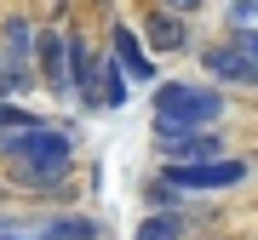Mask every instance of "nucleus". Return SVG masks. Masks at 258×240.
Returning <instances> with one entry per match:
<instances>
[{
    "label": "nucleus",
    "instance_id": "4",
    "mask_svg": "<svg viewBox=\"0 0 258 240\" xmlns=\"http://www.w3.org/2000/svg\"><path fill=\"white\" fill-rule=\"evenodd\" d=\"M161 177L172 189H184V194H207V189H235V183H247V160H230V155H218V160H189V166H161Z\"/></svg>",
    "mask_w": 258,
    "mask_h": 240
},
{
    "label": "nucleus",
    "instance_id": "10",
    "mask_svg": "<svg viewBox=\"0 0 258 240\" xmlns=\"http://www.w3.org/2000/svg\"><path fill=\"white\" fill-rule=\"evenodd\" d=\"M126 103V69H120L115 52L98 57V109H120Z\"/></svg>",
    "mask_w": 258,
    "mask_h": 240
},
{
    "label": "nucleus",
    "instance_id": "2",
    "mask_svg": "<svg viewBox=\"0 0 258 240\" xmlns=\"http://www.w3.org/2000/svg\"><path fill=\"white\" fill-rule=\"evenodd\" d=\"M149 109H155V138H184L224 120V92L218 80H161Z\"/></svg>",
    "mask_w": 258,
    "mask_h": 240
},
{
    "label": "nucleus",
    "instance_id": "8",
    "mask_svg": "<svg viewBox=\"0 0 258 240\" xmlns=\"http://www.w3.org/2000/svg\"><path fill=\"white\" fill-rule=\"evenodd\" d=\"M155 155L166 160V166H189V160H218L224 155V143H218V132H184V138H155Z\"/></svg>",
    "mask_w": 258,
    "mask_h": 240
},
{
    "label": "nucleus",
    "instance_id": "9",
    "mask_svg": "<svg viewBox=\"0 0 258 240\" xmlns=\"http://www.w3.org/2000/svg\"><path fill=\"white\" fill-rule=\"evenodd\" d=\"M109 46H115L120 69H126L132 80H155V57H149V46H144V35H138V29L115 23V29H109Z\"/></svg>",
    "mask_w": 258,
    "mask_h": 240
},
{
    "label": "nucleus",
    "instance_id": "7",
    "mask_svg": "<svg viewBox=\"0 0 258 240\" xmlns=\"http://www.w3.org/2000/svg\"><path fill=\"white\" fill-rule=\"evenodd\" d=\"M35 74H40L46 92H57V97L69 92V35L40 29V40H35Z\"/></svg>",
    "mask_w": 258,
    "mask_h": 240
},
{
    "label": "nucleus",
    "instance_id": "15",
    "mask_svg": "<svg viewBox=\"0 0 258 240\" xmlns=\"http://www.w3.org/2000/svg\"><path fill=\"white\" fill-rule=\"evenodd\" d=\"M12 234H23V223L12 217V212H0V240H12Z\"/></svg>",
    "mask_w": 258,
    "mask_h": 240
},
{
    "label": "nucleus",
    "instance_id": "6",
    "mask_svg": "<svg viewBox=\"0 0 258 240\" xmlns=\"http://www.w3.org/2000/svg\"><path fill=\"white\" fill-rule=\"evenodd\" d=\"M138 35H144V46H149V52H189V18H184V12H166L161 0L144 12Z\"/></svg>",
    "mask_w": 258,
    "mask_h": 240
},
{
    "label": "nucleus",
    "instance_id": "5",
    "mask_svg": "<svg viewBox=\"0 0 258 240\" xmlns=\"http://www.w3.org/2000/svg\"><path fill=\"white\" fill-rule=\"evenodd\" d=\"M201 74L218 86H247V92H258V52H247L241 40H212V46L201 52Z\"/></svg>",
    "mask_w": 258,
    "mask_h": 240
},
{
    "label": "nucleus",
    "instance_id": "17",
    "mask_svg": "<svg viewBox=\"0 0 258 240\" xmlns=\"http://www.w3.org/2000/svg\"><path fill=\"white\" fill-rule=\"evenodd\" d=\"M0 97H12V92H6V57H0Z\"/></svg>",
    "mask_w": 258,
    "mask_h": 240
},
{
    "label": "nucleus",
    "instance_id": "18",
    "mask_svg": "<svg viewBox=\"0 0 258 240\" xmlns=\"http://www.w3.org/2000/svg\"><path fill=\"white\" fill-rule=\"evenodd\" d=\"M12 240H40V234H12Z\"/></svg>",
    "mask_w": 258,
    "mask_h": 240
},
{
    "label": "nucleus",
    "instance_id": "12",
    "mask_svg": "<svg viewBox=\"0 0 258 240\" xmlns=\"http://www.w3.org/2000/svg\"><path fill=\"white\" fill-rule=\"evenodd\" d=\"M40 240H98V223L86 212H69V217H46Z\"/></svg>",
    "mask_w": 258,
    "mask_h": 240
},
{
    "label": "nucleus",
    "instance_id": "13",
    "mask_svg": "<svg viewBox=\"0 0 258 240\" xmlns=\"http://www.w3.org/2000/svg\"><path fill=\"white\" fill-rule=\"evenodd\" d=\"M23 126H40V114H29V109H18V103L0 97V132H23Z\"/></svg>",
    "mask_w": 258,
    "mask_h": 240
},
{
    "label": "nucleus",
    "instance_id": "3",
    "mask_svg": "<svg viewBox=\"0 0 258 240\" xmlns=\"http://www.w3.org/2000/svg\"><path fill=\"white\" fill-rule=\"evenodd\" d=\"M35 40H40V29L18 18L12 12L6 23H0V57H6V92H29V86H40V74H35Z\"/></svg>",
    "mask_w": 258,
    "mask_h": 240
},
{
    "label": "nucleus",
    "instance_id": "14",
    "mask_svg": "<svg viewBox=\"0 0 258 240\" xmlns=\"http://www.w3.org/2000/svg\"><path fill=\"white\" fill-rule=\"evenodd\" d=\"M161 6H166V12H184V18H195V12L207 6V0H161Z\"/></svg>",
    "mask_w": 258,
    "mask_h": 240
},
{
    "label": "nucleus",
    "instance_id": "1",
    "mask_svg": "<svg viewBox=\"0 0 258 240\" xmlns=\"http://www.w3.org/2000/svg\"><path fill=\"white\" fill-rule=\"evenodd\" d=\"M0 160H6V183L29 194H52L69 183L75 166V143L57 126H23V132H0Z\"/></svg>",
    "mask_w": 258,
    "mask_h": 240
},
{
    "label": "nucleus",
    "instance_id": "16",
    "mask_svg": "<svg viewBox=\"0 0 258 240\" xmlns=\"http://www.w3.org/2000/svg\"><path fill=\"white\" fill-rule=\"evenodd\" d=\"M230 35H235V40H241L247 52H258V29H230Z\"/></svg>",
    "mask_w": 258,
    "mask_h": 240
},
{
    "label": "nucleus",
    "instance_id": "11",
    "mask_svg": "<svg viewBox=\"0 0 258 240\" xmlns=\"http://www.w3.org/2000/svg\"><path fill=\"white\" fill-rule=\"evenodd\" d=\"M132 240H184V212H172V206H161V212H149L138 223V234Z\"/></svg>",
    "mask_w": 258,
    "mask_h": 240
}]
</instances>
